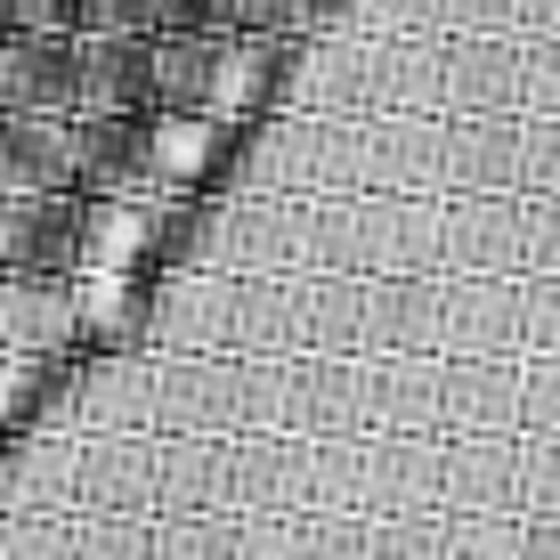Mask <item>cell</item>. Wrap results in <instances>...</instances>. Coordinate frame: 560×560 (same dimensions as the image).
<instances>
[{
	"label": "cell",
	"mask_w": 560,
	"mask_h": 560,
	"mask_svg": "<svg viewBox=\"0 0 560 560\" xmlns=\"http://www.w3.org/2000/svg\"><path fill=\"white\" fill-rule=\"evenodd\" d=\"M308 512H365V439H308Z\"/></svg>",
	"instance_id": "cell-34"
},
{
	"label": "cell",
	"mask_w": 560,
	"mask_h": 560,
	"mask_svg": "<svg viewBox=\"0 0 560 560\" xmlns=\"http://www.w3.org/2000/svg\"><path fill=\"white\" fill-rule=\"evenodd\" d=\"M439 560H520V512H439Z\"/></svg>",
	"instance_id": "cell-37"
},
{
	"label": "cell",
	"mask_w": 560,
	"mask_h": 560,
	"mask_svg": "<svg viewBox=\"0 0 560 560\" xmlns=\"http://www.w3.org/2000/svg\"><path fill=\"white\" fill-rule=\"evenodd\" d=\"M536 25H560V0H536Z\"/></svg>",
	"instance_id": "cell-52"
},
{
	"label": "cell",
	"mask_w": 560,
	"mask_h": 560,
	"mask_svg": "<svg viewBox=\"0 0 560 560\" xmlns=\"http://www.w3.org/2000/svg\"><path fill=\"white\" fill-rule=\"evenodd\" d=\"M308 350V277H236V358H293Z\"/></svg>",
	"instance_id": "cell-23"
},
{
	"label": "cell",
	"mask_w": 560,
	"mask_h": 560,
	"mask_svg": "<svg viewBox=\"0 0 560 560\" xmlns=\"http://www.w3.org/2000/svg\"><path fill=\"white\" fill-rule=\"evenodd\" d=\"M236 512H308V431H236Z\"/></svg>",
	"instance_id": "cell-18"
},
{
	"label": "cell",
	"mask_w": 560,
	"mask_h": 560,
	"mask_svg": "<svg viewBox=\"0 0 560 560\" xmlns=\"http://www.w3.org/2000/svg\"><path fill=\"white\" fill-rule=\"evenodd\" d=\"M236 560H308V512H236Z\"/></svg>",
	"instance_id": "cell-39"
},
{
	"label": "cell",
	"mask_w": 560,
	"mask_h": 560,
	"mask_svg": "<svg viewBox=\"0 0 560 560\" xmlns=\"http://www.w3.org/2000/svg\"><path fill=\"white\" fill-rule=\"evenodd\" d=\"M308 439H365L374 431V350L365 358H317L301 350V415Z\"/></svg>",
	"instance_id": "cell-15"
},
{
	"label": "cell",
	"mask_w": 560,
	"mask_h": 560,
	"mask_svg": "<svg viewBox=\"0 0 560 560\" xmlns=\"http://www.w3.org/2000/svg\"><path fill=\"white\" fill-rule=\"evenodd\" d=\"M504 9H512V0H455V25L463 33H495V25H504Z\"/></svg>",
	"instance_id": "cell-51"
},
{
	"label": "cell",
	"mask_w": 560,
	"mask_h": 560,
	"mask_svg": "<svg viewBox=\"0 0 560 560\" xmlns=\"http://www.w3.org/2000/svg\"><path fill=\"white\" fill-rule=\"evenodd\" d=\"M520 512H560V431H520Z\"/></svg>",
	"instance_id": "cell-43"
},
{
	"label": "cell",
	"mask_w": 560,
	"mask_h": 560,
	"mask_svg": "<svg viewBox=\"0 0 560 560\" xmlns=\"http://www.w3.org/2000/svg\"><path fill=\"white\" fill-rule=\"evenodd\" d=\"M374 114H439V49L398 42L374 57Z\"/></svg>",
	"instance_id": "cell-32"
},
{
	"label": "cell",
	"mask_w": 560,
	"mask_h": 560,
	"mask_svg": "<svg viewBox=\"0 0 560 560\" xmlns=\"http://www.w3.org/2000/svg\"><path fill=\"white\" fill-rule=\"evenodd\" d=\"M244 422L236 431H293L301 415V350L293 358H244Z\"/></svg>",
	"instance_id": "cell-33"
},
{
	"label": "cell",
	"mask_w": 560,
	"mask_h": 560,
	"mask_svg": "<svg viewBox=\"0 0 560 560\" xmlns=\"http://www.w3.org/2000/svg\"><path fill=\"white\" fill-rule=\"evenodd\" d=\"M0 560H73V512H16V520H0Z\"/></svg>",
	"instance_id": "cell-41"
},
{
	"label": "cell",
	"mask_w": 560,
	"mask_h": 560,
	"mask_svg": "<svg viewBox=\"0 0 560 560\" xmlns=\"http://www.w3.org/2000/svg\"><path fill=\"white\" fill-rule=\"evenodd\" d=\"M154 512H236L228 439H154Z\"/></svg>",
	"instance_id": "cell-24"
},
{
	"label": "cell",
	"mask_w": 560,
	"mask_h": 560,
	"mask_svg": "<svg viewBox=\"0 0 560 560\" xmlns=\"http://www.w3.org/2000/svg\"><path fill=\"white\" fill-rule=\"evenodd\" d=\"M244 358H154L147 431L154 439H236L244 422Z\"/></svg>",
	"instance_id": "cell-4"
},
{
	"label": "cell",
	"mask_w": 560,
	"mask_h": 560,
	"mask_svg": "<svg viewBox=\"0 0 560 560\" xmlns=\"http://www.w3.org/2000/svg\"><path fill=\"white\" fill-rule=\"evenodd\" d=\"M439 512V431H365V520Z\"/></svg>",
	"instance_id": "cell-17"
},
{
	"label": "cell",
	"mask_w": 560,
	"mask_h": 560,
	"mask_svg": "<svg viewBox=\"0 0 560 560\" xmlns=\"http://www.w3.org/2000/svg\"><path fill=\"white\" fill-rule=\"evenodd\" d=\"M147 114H196L211 122V98H220V33L187 25V33H147Z\"/></svg>",
	"instance_id": "cell-20"
},
{
	"label": "cell",
	"mask_w": 560,
	"mask_h": 560,
	"mask_svg": "<svg viewBox=\"0 0 560 560\" xmlns=\"http://www.w3.org/2000/svg\"><path fill=\"white\" fill-rule=\"evenodd\" d=\"M147 33H73V114H147Z\"/></svg>",
	"instance_id": "cell-16"
},
{
	"label": "cell",
	"mask_w": 560,
	"mask_h": 560,
	"mask_svg": "<svg viewBox=\"0 0 560 560\" xmlns=\"http://www.w3.org/2000/svg\"><path fill=\"white\" fill-rule=\"evenodd\" d=\"M147 382H154V350L98 341L73 365V439L82 431H147Z\"/></svg>",
	"instance_id": "cell-12"
},
{
	"label": "cell",
	"mask_w": 560,
	"mask_h": 560,
	"mask_svg": "<svg viewBox=\"0 0 560 560\" xmlns=\"http://www.w3.org/2000/svg\"><path fill=\"white\" fill-rule=\"evenodd\" d=\"M154 560H236V512H154Z\"/></svg>",
	"instance_id": "cell-35"
},
{
	"label": "cell",
	"mask_w": 560,
	"mask_h": 560,
	"mask_svg": "<svg viewBox=\"0 0 560 560\" xmlns=\"http://www.w3.org/2000/svg\"><path fill=\"white\" fill-rule=\"evenodd\" d=\"M139 341L154 358H236V277H220V268L147 277Z\"/></svg>",
	"instance_id": "cell-1"
},
{
	"label": "cell",
	"mask_w": 560,
	"mask_h": 560,
	"mask_svg": "<svg viewBox=\"0 0 560 560\" xmlns=\"http://www.w3.org/2000/svg\"><path fill=\"white\" fill-rule=\"evenodd\" d=\"M439 358H520V277H447Z\"/></svg>",
	"instance_id": "cell-13"
},
{
	"label": "cell",
	"mask_w": 560,
	"mask_h": 560,
	"mask_svg": "<svg viewBox=\"0 0 560 560\" xmlns=\"http://www.w3.org/2000/svg\"><path fill=\"white\" fill-rule=\"evenodd\" d=\"M520 106L528 114H560V33H552V49L520 57Z\"/></svg>",
	"instance_id": "cell-48"
},
{
	"label": "cell",
	"mask_w": 560,
	"mask_h": 560,
	"mask_svg": "<svg viewBox=\"0 0 560 560\" xmlns=\"http://www.w3.org/2000/svg\"><path fill=\"white\" fill-rule=\"evenodd\" d=\"M439 431H520V358H439Z\"/></svg>",
	"instance_id": "cell-21"
},
{
	"label": "cell",
	"mask_w": 560,
	"mask_h": 560,
	"mask_svg": "<svg viewBox=\"0 0 560 560\" xmlns=\"http://www.w3.org/2000/svg\"><path fill=\"white\" fill-rule=\"evenodd\" d=\"M220 139L228 147H211L220 196H317V114H268V122H236Z\"/></svg>",
	"instance_id": "cell-3"
},
{
	"label": "cell",
	"mask_w": 560,
	"mask_h": 560,
	"mask_svg": "<svg viewBox=\"0 0 560 560\" xmlns=\"http://www.w3.org/2000/svg\"><path fill=\"white\" fill-rule=\"evenodd\" d=\"M82 277H49V268H25V277H0V350L16 365L25 358H73L82 350Z\"/></svg>",
	"instance_id": "cell-6"
},
{
	"label": "cell",
	"mask_w": 560,
	"mask_h": 560,
	"mask_svg": "<svg viewBox=\"0 0 560 560\" xmlns=\"http://www.w3.org/2000/svg\"><path fill=\"white\" fill-rule=\"evenodd\" d=\"M439 196H520V114H455L439 147Z\"/></svg>",
	"instance_id": "cell-14"
},
{
	"label": "cell",
	"mask_w": 560,
	"mask_h": 560,
	"mask_svg": "<svg viewBox=\"0 0 560 560\" xmlns=\"http://www.w3.org/2000/svg\"><path fill=\"white\" fill-rule=\"evenodd\" d=\"M317 0H203V33H284L301 42Z\"/></svg>",
	"instance_id": "cell-38"
},
{
	"label": "cell",
	"mask_w": 560,
	"mask_h": 560,
	"mask_svg": "<svg viewBox=\"0 0 560 560\" xmlns=\"http://www.w3.org/2000/svg\"><path fill=\"white\" fill-rule=\"evenodd\" d=\"M365 560H439V512H382V520H365Z\"/></svg>",
	"instance_id": "cell-40"
},
{
	"label": "cell",
	"mask_w": 560,
	"mask_h": 560,
	"mask_svg": "<svg viewBox=\"0 0 560 560\" xmlns=\"http://www.w3.org/2000/svg\"><path fill=\"white\" fill-rule=\"evenodd\" d=\"M374 431H439V358L374 350Z\"/></svg>",
	"instance_id": "cell-30"
},
{
	"label": "cell",
	"mask_w": 560,
	"mask_h": 560,
	"mask_svg": "<svg viewBox=\"0 0 560 560\" xmlns=\"http://www.w3.org/2000/svg\"><path fill=\"white\" fill-rule=\"evenodd\" d=\"M520 277H560V196H520Z\"/></svg>",
	"instance_id": "cell-42"
},
{
	"label": "cell",
	"mask_w": 560,
	"mask_h": 560,
	"mask_svg": "<svg viewBox=\"0 0 560 560\" xmlns=\"http://www.w3.org/2000/svg\"><path fill=\"white\" fill-rule=\"evenodd\" d=\"M0 114H73V33H0Z\"/></svg>",
	"instance_id": "cell-22"
},
{
	"label": "cell",
	"mask_w": 560,
	"mask_h": 560,
	"mask_svg": "<svg viewBox=\"0 0 560 560\" xmlns=\"http://www.w3.org/2000/svg\"><path fill=\"white\" fill-rule=\"evenodd\" d=\"M520 560H560V512H520Z\"/></svg>",
	"instance_id": "cell-50"
},
{
	"label": "cell",
	"mask_w": 560,
	"mask_h": 560,
	"mask_svg": "<svg viewBox=\"0 0 560 560\" xmlns=\"http://www.w3.org/2000/svg\"><path fill=\"white\" fill-rule=\"evenodd\" d=\"M73 187V114H0V196Z\"/></svg>",
	"instance_id": "cell-25"
},
{
	"label": "cell",
	"mask_w": 560,
	"mask_h": 560,
	"mask_svg": "<svg viewBox=\"0 0 560 560\" xmlns=\"http://www.w3.org/2000/svg\"><path fill=\"white\" fill-rule=\"evenodd\" d=\"M82 260V196L57 187V196H0V277H25V268H49V277H73Z\"/></svg>",
	"instance_id": "cell-11"
},
{
	"label": "cell",
	"mask_w": 560,
	"mask_h": 560,
	"mask_svg": "<svg viewBox=\"0 0 560 560\" xmlns=\"http://www.w3.org/2000/svg\"><path fill=\"white\" fill-rule=\"evenodd\" d=\"M520 358H560V277H520Z\"/></svg>",
	"instance_id": "cell-44"
},
{
	"label": "cell",
	"mask_w": 560,
	"mask_h": 560,
	"mask_svg": "<svg viewBox=\"0 0 560 560\" xmlns=\"http://www.w3.org/2000/svg\"><path fill=\"white\" fill-rule=\"evenodd\" d=\"M520 196H560V114L520 122Z\"/></svg>",
	"instance_id": "cell-45"
},
{
	"label": "cell",
	"mask_w": 560,
	"mask_h": 560,
	"mask_svg": "<svg viewBox=\"0 0 560 560\" xmlns=\"http://www.w3.org/2000/svg\"><path fill=\"white\" fill-rule=\"evenodd\" d=\"M439 106L447 114H520V49L504 33H463L439 49Z\"/></svg>",
	"instance_id": "cell-19"
},
{
	"label": "cell",
	"mask_w": 560,
	"mask_h": 560,
	"mask_svg": "<svg viewBox=\"0 0 560 560\" xmlns=\"http://www.w3.org/2000/svg\"><path fill=\"white\" fill-rule=\"evenodd\" d=\"M520 431H560V358H520Z\"/></svg>",
	"instance_id": "cell-46"
},
{
	"label": "cell",
	"mask_w": 560,
	"mask_h": 560,
	"mask_svg": "<svg viewBox=\"0 0 560 560\" xmlns=\"http://www.w3.org/2000/svg\"><path fill=\"white\" fill-rule=\"evenodd\" d=\"M439 301H447V277L431 268H398V277H374V350L390 358H439Z\"/></svg>",
	"instance_id": "cell-27"
},
{
	"label": "cell",
	"mask_w": 560,
	"mask_h": 560,
	"mask_svg": "<svg viewBox=\"0 0 560 560\" xmlns=\"http://www.w3.org/2000/svg\"><path fill=\"white\" fill-rule=\"evenodd\" d=\"M73 196H163L154 114H73Z\"/></svg>",
	"instance_id": "cell-5"
},
{
	"label": "cell",
	"mask_w": 560,
	"mask_h": 560,
	"mask_svg": "<svg viewBox=\"0 0 560 560\" xmlns=\"http://www.w3.org/2000/svg\"><path fill=\"white\" fill-rule=\"evenodd\" d=\"M301 211L293 196H203V244L196 268L220 277H284L301 268Z\"/></svg>",
	"instance_id": "cell-2"
},
{
	"label": "cell",
	"mask_w": 560,
	"mask_h": 560,
	"mask_svg": "<svg viewBox=\"0 0 560 560\" xmlns=\"http://www.w3.org/2000/svg\"><path fill=\"white\" fill-rule=\"evenodd\" d=\"M439 277H520V196H439Z\"/></svg>",
	"instance_id": "cell-7"
},
{
	"label": "cell",
	"mask_w": 560,
	"mask_h": 560,
	"mask_svg": "<svg viewBox=\"0 0 560 560\" xmlns=\"http://www.w3.org/2000/svg\"><path fill=\"white\" fill-rule=\"evenodd\" d=\"M439 512H520V431H439Z\"/></svg>",
	"instance_id": "cell-8"
},
{
	"label": "cell",
	"mask_w": 560,
	"mask_h": 560,
	"mask_svg": "<svg viewBox=\"0 0 560 560\" xmlns=\"http://www.w3.org/2000/svg\"><path fill=\"white\" fill-rule=\"evenodd\" d=\"M16 512H73V439L9 431V447H0V520Z\"/></svg>",
	"instance_id": "cell-26"
},
{
	"label": "cell",
	"mask_w": 560,
	"mask_h": 560,
	"mask_svg": "<svg viewBox=\"0 0 560 560\" xmlns=\"http://www.w3.org/2000/svg\"><path fill=\"white\" fill-rule=\"evenodd\" d=\"M0 33H73L66 0H0Z\"/></svg>",
	"instance_id": "cell-49"
},
{
	"label": "cell",
	"mask_w": 560,
	"mask_h": 560,
	"mask_svg": "<svg viewBox=\"0 0 560 560\" xmlns=\"http://www.w3.org/2000/svg\"><path fill=\"white\" fill-rule=\"evenodd\" d=\"M73 512H154V431L73 439Z\"/></svg>",
	"instance_id": "cell-9"
},
{
	"label": "cell",
	"mask_w": 560,
	"mask_h": 560,
	"mask_svg": "<svg viewBox=\"0 0 560 560\" xmlns=\"http://www.w3.org/2000/svg\"><path fill=\"white\" fill-rule=\"evenodd\" d=\"M308 560H365V512H308Z\"/></svg>",
	"instance_id": "cell-47"
},
{
	"label": "cell",
	"mask_w": 560,
	"mask_h": 560,
	"mask_svg": "<svg viewBox=\"0 0 560 560\" xmlns=\"http://www.w3.org/2000/svg\"><path fill=\"white\" fill-rule=\"evenodd\" d=\"M73 560H154V512H73Z\"/></svg>",
	"instance_id": "cell-36"
},
{
	"label": "cell",
	"mask_w": 560,
	"mask_h": 560,
	"mask_svg": "<svg viewBox=\"0 0 560 560\" xmlns=\"http://www.w3.org/2000/svg\"><path fill=\"white\" fill-rule=\"evenodd\" d=\"M308 350L317 358L374 350V277H308Z\"/></svg>",
	"instance_id": "cell-29"
},
{
	"label": "cell",
	"mask_w": 560,
	"mask_h": 560,
	"mask_svg": "<svg viewBox=\"0 0 560 560\" xmlns=\"http://www.w3.org/2000/svg\"><path fill=\"white\" fill-rule=\"evenodd\" d=\"M301 277H382V196H308Z\"/></svg>",
	"instance_id": "cell-10"
},
{
	"label": "cell",
	"mask_w": 560,
	"mask_h": 560,
	"mask_svg": "<svg viewBox=\"0 0 560 560\" xmlns=\"http://www.w3.org/2000/svg\"><path fill=\"white\" fill-rule=\"evenodd\" d=\"M439 277V196H382V277Z\"/></svg>",
	"instance_id": "cell-31"
},
{
	"label": "cell",
	"mask_w": 560,
	"mask_h": 560,
	"mask_svg": "<svg viewBox=\"0 0 560 560\" xmlns=\"http://www.w3.org/2000/svg\"><path fill=\"white\" fill-rule=\"evenodd\" d=\"M439 114H374V187L382 196H439Z\"/></svg>",
	"instance_id": "cell-28"
}]
</instances>
